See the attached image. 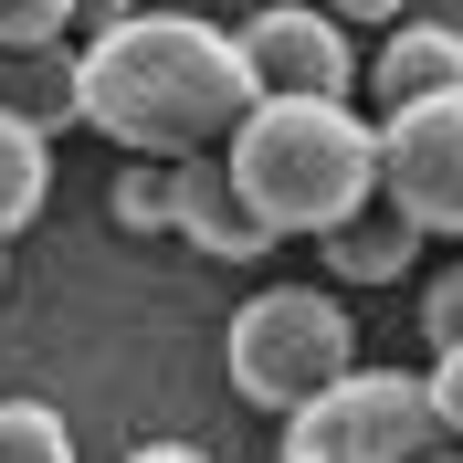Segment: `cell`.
<instances>
[{
	"label": "cell",
	"mask_w": 463,
	"mask_h": 463,
	"mask_svg": "<svg viewBox=\"0 0 463 463\" xmlns=\"http://www.w3.org/2000/svg\"><path fill=\"white\" fill-rule=\"evenodd\" d=\"M253 106L263 95L242 43L201 11H106L95 43L74 53V127L116 137L127 158H158V169L232 158Z\"/></svg>",
	"instance_id": "6da1fadb"
},
{
	"label": "cell",
	"mask_w": 463,
	"mask_h": 463,
	"mask_svg": "<svg viewBox=\"0 0 463 463\" xmlns=\"http://www.w3.org/2000/svg\"><path fill=\"white\" fill-rule=\"evenodd\" d=\"M232 179L253 222L285 242V232H337L379 201V127L358 106H253L242 137H232Z\"/></svg>",
	"instance_id": "7a4b0ae2"
},
{
	"label": "cell",
	"mask_w": 463,
	"mask_h": 463,
	"mask_svg": "<svg viewBox=\"0 0 463 463\" xmlns=\"http://www.w3.org/2000/svg\"><path fill=\"white\" fill-rule=\"evenodd\" d=\"M232 390L253 411H274V421H295V411L317 401V390H337L347 369H358V326H347L337 295L317 285H263L242 317H232Z\"/></svg>",
	"instance_id": "3957f363"
},
{
	"label": "cell",
	"mask_w": 463,
	"mask_h": 463,
	"mask_svg": "<svg viewBox=\"0 0 463 463\" xmlns=\"http://www.w3.org/2000/svg\"><path fill=\"white\" fill-rule=\"evenodd\" d=\"M432 442L442 421L411 369H347L337 390H317L285 421V463H421Z\"/></svg>",
	"instance_id": "277c9868"
},
{
	"label": "cell",
	"mask_w": 463,
	"mask_h": 463,
	"mask_svg": "<svg viewBox=\"0 0 463 463\" xmlns=\"http://www.w3.org/2000/svg\"><path fill=\"white\" fill-rule=\"evenodd\" d=\"M232 43H242V63H253L263 106H347V85L369 74V53H347V22L337 11H306V0L253 11Z\"/></svg>",
	"instance_id": "5b68a950"
},
{
	"label": "cell",
	"mask_w": 463,
	"mask_h": 463,
	"mask_svg": "<svg viewBox=\"0 0 463 463\" xmlns=\"http://www.w3.org/2000/svg\"><path fill=\"white\" fill-rule=\"evenodd\" d=\"M379 201L411 232H463V106H421L379 127Z\"/></svg>",
	"instance_id": "8992f818"
},
{
	"label": "cell",
	"mask_w": 463,
	"mask_h": 463,
	"mask_svg": "<svg viewBox=\"0 0 463 463\" xmlns=\"http://www.w3.org/2000/svg\"><path fill=\"white\" fill-rule=\"evenodd\" d=\"M369 95L379 127L421 106H463V22H390V43L369 53Z\"/></svg>",
	"instance_id": "52a82bcc"
},
{
	"label": "cell",
	"mask_w": 463,
	"mask_h": 463,
	"mask_svg": "<svg viewBox=\"0 0 463 463\" xmlns=\"http://www.w3.org/2000/svg\"><path fill=\"white\" fill-rule=\"evenodd\" d=\"M179 242H190V253H211V263L274 253V232L253 222V201H242L232 158H190V169H179Z\"/></svg>",
	"instance_id": "ba28073f"
},
{
	"label": "cell",
	"mask_w": 463,
	"mask_h": 463,
	"mask_svg": "<svg viewBox=\"0 0 463 463\" xmlns=\"http://www.w3.org/2000/svg\"><path fill=\"white\" fill-rule=\"evenodd\" d=\"M317 253H326V274H337V285H401V274H411V253H421V232H411L390 201H369L358 222H337V232H326Z\"/></svg>",
	"instance_id": "9c48e42d"
},
{
	"label": "cell",
	"mask_w": 463,
	"mask_h": 463,
	"mask_svg": "<svg viewBox=\"0 0 463 463\" xmlns=\"http://www.w3.org/2000/svg\"><path fill=\"white\" fill-rule=\"evenodd\" d=\"M0 116L63 137L74 127V53H0Z\"/></svg>",
	"instance_id": "30bf717a"
},
{
	"label": "cell",
	"mask_w": 463,
	"mask_h": 463,
	"mask_svg": "<svg viewBox=\"0 0 463 463\" xmlns=\"http://www.w3.org/2000/svg\"><path fill=\"white\" fill-rule=\"evenodd\" d=\"M43 190H53V137L22 127V116H0V242L43 211Z\"/></svg>",
	"instance_id": "8fae6325"
},
{
	"label": "cell",
	"mask_w": 463,
	"mask_h": 463,
	"mask_svg": "<svg viewBox=\"0 0 463 463\" xmlns=\"http://www.w3.org/2000/svg\"><path fill=\"white\" fill-rule=\"evenodd\" d=\"M106 211H116L127 232H179V169L127 158V169H116V190H106Z\"/></svg>",
	"instance_id": "7c38bea8"
},
{
	"label": "cell",
	"mask_w": 463,
	"mask_h": 463,
	"mask_svg": "<svg viewBox=\"0 0 463 463\" xmlns=\"http://www.w3.org/2000/svg\"><path fill=\"white\" fill-rule=\"evenodd\" d=\"M0 463H74L63 411H43V401H0Z\"/></svg>",
	"instance_id": "4fadbf2b"
},
{
	"label": "cell",
	"mask_w": 463,
	"mask_h": 463,
	"mask_svg": "<svg viewBox=\"0 0 463 463\" xmlns=\"http://www.w3.org/2000/svg\"><path fill=\"white\" fill-rule=\"evenodd\" d=\"M74 11L63 0H0V53H63Z\"/></svg>",
	"instance_id": "5bb4252c"
},
{
	"label": "cell",
	"mask_w": 463,
	"mask_h": 463,
	"mask_svg": "<svg viewBox=\"0 0 463 463\" xmlns=\"http://www.w3.org/2000/svg\"><path fill=\"white\" fill-rule=\"evenodd\" d=\"M421 326H432V358H463V263H453V274H432Z\"/></svg>",
	"instance_id": "9a60e30c"
},
{
	"label": "cell",
	"mask_w": 463,
	"mask_h": 463,
	"mask_svg": "<svg viewBox=\"0 0 463 463\" xmlns=\"http://www.w3.org/2000/svg\"><path fill=\"white\" fill-rule=\"evenodd\" d=\"M421 390H432V421H442V432H463V358H432Z\"/></svg>",
	"instance_id": "2e32d148"
},
{
	"label": "cell",
	"mask_w": 463,
	"mask_h": 463,
	"mask_svg": "<svg viewBox=\"0 0 463 463\" xmlns=\"http://www.w3.org/2000/svg\"><path fill=\"white\" fill-rule=\"evenodd\" d=\"M127 463H211V453H201V442H137Z\"/></svg>",
	"instance_id": "e0dca14e"
},
{
	"label": "cell",
	"mask_w": 463,
	"mask_h": 463,
	"mask_svg": "<svg viewBox=\"0 0 463 463\" xmlns=\"http://www.w3.org/2000/svg\"><path fill=\"white\" fill-rule=\"evenodd\" d=\"M0 285H11V242H0Z\"/></svg>",
	"instance_id": "ac0fdd59"
},
{
	"label": "cell",
	"mask_w": 463,
	"mask_h": 463,
	"mask_svg": "<svg viewBox=\"0 0 463 463\" xmlns=\"http://www.w3.org/2000/svg\"><path fill=\"white\" fill-rule=\"evenodd\" d=\"M421 463H463V453H421Z\"/></svg>",
	"instance_id": "d6986e66"
}]
</instances>
